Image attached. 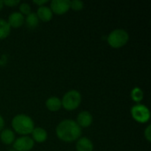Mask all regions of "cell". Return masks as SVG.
Returning <instances> with one entry per match:
<instances>
[{
	"mask_svg": "<svg viewBox=\"0 0 151 151\" xmlns=\"http://www.w3.org/2000/svg\"><path fill=\"white\" fill-rule=\"evenodd\" d=\"M56 134L62 142H73L81 138V128L76 121L73 119H65L57 126Z\"/></svg>",
	"mask_w": 151,
	"mask_h": 151,
	"instance_id": "cell-1",
	"label": "cell"
},
{
	"mask_svg": "<svg viewBox=\"0 0 151 151\" xmlns=\"http://www.w3.org/2000/svg\"><path fill=\"white\" fill-rule=\"evenodd\" d=\"M12 127L13 130L22 136H27L35 128L33 119L25 114H18L12 120Z\"/></svg>",
	"mask_w": 151,
	"mask_h": 151,
	"instance_id": "cell-2",
	"label": "cell"
},
{
	"mask_svg": "<svg viewBox=\"0 0 151 151\" xmlns=\"http://www.w3.org/2000/svg\"><path fill=\"white\" fill-rule=\"evenodd\" d=\"M128 40H129L128 33L126 30L120 28L111 31L107 37L108 44L114 49H119L125 46L127 43Z\"/></svg>",
	"mask_w": 151,
	"mask_h": 151,
	"instance_id": "cell-3",
	"label": "cell"
},
{
	"mask_svg": "<svg viewBox=\"0 0 151 151\" xmlns=\"http://www.w3.org/2000/svg\"><path fill=\"white\" fill-rule=\"evenodd\" d=\"M81 103V95L79 91L75 89L69 90L66 92L62 100H61V104L64 109L66 111H73L77 109Z\"/></svg>",
	"mask_w": 151,
	"mask_h": 151,
	"instance_id": "cell-4",
	"label": "cell"
},
{
	"mask_svg": "<svg viewBox=\"0 0 151 151\" xmlns=\"http://www.w3.org/2000/svg\"><path fill=\"white\" fill-rule=\"evenodd\" d=\"M131 115L135 121L141 124L148 122L150 118V112L149 108L143 104L134 105L131 108Z\"/></svg>",
	"mask_w": 151,
	"mask_h": 151,
	"instance_id": "cell-5",
	"label": "cell"
},
{
	"mask_svg": "<svg viewBox=\"0 0 151 151\" xmlns=\"http://www.w3.org/2000/svg\"><path fill=\"white\" fill-rule=\"evenodd\" d=\"M15 151H30L35 145V142L29 136H21L12 143Z\"/></svg>",
	"mask_w": 151,
	"mask_h": 151,
	"instance_id": "cell-6",
	"label": "cell"
},
{
	"mask_svg": "<svg viewBox=\"0 0 151 151\" xmlns=\"http://www.w3.org/2000/svg\"><path fill=\"white\" fill-rule=\"evenodd\" d=\"M50 10L52 13L57 15H63L70 10L69 0H53L50 3Z\"/></svg>",
	"mask_w": 151,
	"mask_h": 151,
	"instance_id": "cell-7",
	"label": "cell"
},
{
	"mask_svg": "<svg viewBox=\"0 0 151 151\" xmlns=\"http://www.w3.org/2000/svg\"><path fill=\"white\" fill-rule=\"evenodd\" d=\"M24 21H25L24 16L19 12H14L9 15L7 23L9 24L10 27L19 28L24 24Z\"/></svg>",
	"mask_w": 151,
	"mask_h": 151,
	"instance_id": "cell-8",
	"label": "cell"
},
{
	"mask_svg": "<svg viewBox=\"0 0 151 151\" xmlns=\"http://www.w3.org/2000/svg\"><path fill=\"white\" fill-rule=\"evenodd\" d=\"M93 122V117L91 115L90 112L87 111H83L81 113H79V115L77 116V121L76 123L79 125V127H88L91 126Z\"/></svg>",
	"mask_w": 151,
	"mask_h": 151,
	"instance_id": "cell-9",
	"label": "cell"
},
{
	"mask_svg": "<svg viewBox=\"0 0 151 151\" xmlns=\"http://www.w3.org/2000/svg\"><path fill=\"white\" fill-rule=\"evenodd\" d=\"M31 134H32V140L38 143L44 142L48 138L47 131L42 127H35Z\"/></svg>",
	"mask_w": 151,
	"mask_h": 151,
	"instance_id": "cell-10",
	"label": "cell"
},
{
	"mask_svg": "<svg viewBox=\"0 0 151 151\" xmlns=\"http://www.w3.org/2000/svg\"><path fill=\"white\" fill-rule=\"evenodd\" d=\"M36 15H37V17H38V19L40 20H42L43 22H48L52 19L53 13H52L50 7L42 5V6L38 7Z\"/></svg>",
	"mask_w": 151,
	"mask_h": 151,
	"instance_id": "cell-11",
	"label": "cell"
},
{
	"mask_svg": "<svg viewBox=\"0 0 151 151\" xmlns=\"http://www.w3.org/2000/svg\"><path fill=\"white\" fill-rule=\"evenodd\" d=\"M93 142L87 137H81L77 140L76 150L77 151H93Z\"/></svg>",
	"mask_w": 151,
	"mask_h": 151,
	"instance_id": "cell-12",
	"label": "cell"
},
{
	"mask_svg": "<svg viewBox=\"0 0 151 151\" xmlns=\"http://www.w3.org/2000/svg\"><path fill=\"white\" fill-rule=\"evenodd\" d=\"M45 106L50 111H58L62 107L61 100L57 96H50L46 100Z\"/></svg>",
	"mask_w": 151,
	"mask_h": 151,
	"instance_id": "cell-13",
	"label": "cell"
},
{
	"mask_svg": "<svg viewBox=\"0 0 151 151\" xmlns=\"http://www.w3.org/2000/svg\"><path fill=\"white\" fill-rule=\"evenodd\" d=\"M0 140L4 144H12L15 141V134L11 129H3L0 133Z\"/></svg>",
	"mask_w": 151,
	"mask_h": 151,
	"instance_id": "cell-14",
	"label": "cell"
},
{
	"mask_svg": "<svg viewBox=\"0 0 151 151\" xmlns=\"http://www.w3.org/2000/svg\"><path fill=\"white\" fill-rule=\"evenodd\" d=\"M26 25L28 28H35L38 26L39 23V19L36 15L35 12H30L28 15H27V18L25 19Z\"/></svg>",
	"mask_w": 151,
	"mask_h": 151,
	"instance_id": "cell-15",
	"label": "cell"
},
{
	"mask_svg": "<svg viewBox=\"0 0 151 151\" xmlns=\"http://www.w3.org/2000/svg\"><path fill=\"white\" fill-rule=\"evenodd\" d=\"M11 32V27L6 20L0 19V40L6 38Z\"/></svg>",
	"mask_w": 151,
	"mask_h": 151,
	"instance_id": "cell-16",
	"label": "cell"
},
{
	"mask_svg": "<svg viewBox=\"0 0 151 151\" xmlns=\"http://www.w3.org/2000/svg\"><path fill=\"white\" fill-rule=\"evenodd\" d=\"M144 96V93L142 88H134L131 91V98L135 102V103H140Z\"/></svg>",
	"mask_w": 151,
	"mask_h": 151,
	"instance_id": "cell-17",
	"label": "cell"
},
{
	"mask_svg": "<svg viewBox=\"0 0 151 151\" xmlns=\"http://www.w3.org/2000/svg\"><path fill=\"white\" fill-rule=\"evenodd\" d=\"M84 7V3L80 0H73L70 1V9H73V11H81Z\"/></svg>",
	"mask_w": 151,
	"mask_h": 151,
	"instance_id": "cell-18",
	"label": "cell"
},
{
	"mask_svg": "<svg viewBox=\"0 0 151 151\" xmlns=\"http://www.w3.org/2000/svg\"><path fill=\"white\" fill-rule=\"evenodd\" d=\"M23 16L24 15H28L31 12V7L27 3H21L19 4V12Z\"/></svg>",
	"mask_w": 151,
	"mask_h": 151,
	"instance_id": "cell-19",
	"label": "cell"
},
{
	"mask_svg": "<svg viewBox=\"0 0 151 151\" xmlns=\"http://www.w3.org/2000/svg\"><path fill=\"white\" fill-rule=\"evenodd\" d=\"M3 4L6 6L13 7V6H16L19 4V0H5V1H3Z\"/></svg>",
	"mask_w": 151,
	"mask_h": 151,
	"instance_id": "cell-20",
	"label": "cell"
},
{
	"mask_svg": "<svg viewBox=\"0 0 151 151\" xmlns=\"http://www.w3.org/2000/svg\"><path fill=\"white\" fill-rule=\"evenodd\" d=\"M144 137H145V139H146L149 142H150V141H151V126L150 125H149V126L146 127V129L144 130Z\"/></svg>",
	"mask_w": 151,
	"mask_h": 151,
	"instance_id": "cell-21",
	"label": "cell"
},
{
	"mask_svg": "<svg viewBox=\"0 0 151 151\" xmlns=\"http://www.w3.org/2000/svg\"><path fill=\"white\" fill-rule=\"evenodd\" d=\"M33 3H34V4H37V5H38V7H40V6H42L43 4H45L46 3H48V1H47V0H42V1H34Z\"/></svg>",
	"mask_w": 151,
	"mask_h": 151,
	"instance_id": "cell-22",
	"label": "cell"
},
{
	"mask_svg": "<svg viewBox=\"0 0 151 151\" xmlns=\"http://www.w3.org/2000/svg\"><path fill=\"white\" fill-rule=\"evenodd\" d=\"M4 118L0 115V132L4 129Z\"/></svg>",
	"mask_w": 151,
	"mask_h": 151,
	"instance_id": "cell-23",
	"label": "cell"
},
{
	"mask_svg": "<svg viewBox=\"0 0 151 151\" xmlns=\"http://www.w3.org/2000/svg\"><path fill=\"white\" fill-rule=\"evenodd\" d=\"M3 6H4V4H3V1H0V11L2 10V8H3Z\"/></svg>",
	"mask_w": 151,
	"mask_h": 151,
	"instance_id": "cell-24",
	"label": "cell"
},
{
	"mask_svg": "<svg viewBox=\"0 0 151 151\" xmlns=\"http://www.w3.org/2000/svg\"><path fill=\"white\" fill-rule=\"evenodd\" d=\"M10 151H15V150H10Z\"/></svg>",
	"mask_w": 151,
	"mask_h": 151,
	"instance_id": "cell-25",
	"label": "cell"
}]
</instances>
